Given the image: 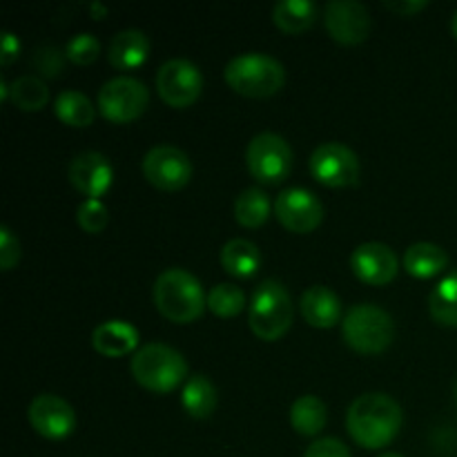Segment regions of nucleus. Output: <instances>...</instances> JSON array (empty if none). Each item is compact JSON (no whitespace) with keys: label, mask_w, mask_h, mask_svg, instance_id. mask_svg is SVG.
Masks as SVG:
<instances>
[{"label":"nucleus","mask_w":457,"mask_h":457,"mask_svg":"<svg viewBox=\"0 0 457 457\" xmlns=\"http://www.w3.org/2000/svg\"><path fill=\"white\" fill-rule=\"evenodd\" d=\"M402 409L386 393H364L346 413V428L364 449H384L402 428Z\"/></svg>","instance_id":"1"},{"label":"nucleus","mask_w":457,"mask_h":457,"mask_svg":"<svg viewBox=\"0 0 457 457\" xmlns=\"http://www.w3.org/2000/svg\"><path fill=\"white\" fill-rule=\"evenodd\" d=\"M156 311L174 324H192L204 315L208 297L204 286L186 268H168L154 281Z\"/></svg>","instance_id":"2"},{"label":"nucleus","mask_w":457,"mask_h":457,"mask_svg":"<svg viewBox=\"0 0 457 457\" xmlns=\"http://www.w3.org/2000/svg\"><path fill=\"white\" fill-rule=\"evenodd\" d=\"M226 83L237 94L248 98L275 96L286 83V67L268 54H239L226 65Z\"/></svg>","instance_id":"3"},{"label":"nucleus","mask_w":457,"mask_h":457,"mask_svg":"<svg viewBox=\"0 0 457 457\" xmlns=\"http://www.w3.org/2000/svg\"><path fill=\"white\" fill-rule=\"evenodd\" d=\"M132 375L152 393H172L187 375V361L179 351L161 342H150L132 357Z\"/></svg>","instance_id":"4"},{"label":"nucleus","mask_w":457,"mask_h":457,"mask_svg":"<svg viewBox=\"0 0 457 457\" xmlns=\"http://www.w3.org/2000/svg\"><path fill=\"white\" fill-rule=\"evenodd\" d=\"M293 299L281 281L266 279L250 299V330L263 342H277L293 324Z\"/></svg>","instance_id":"5"},{"label":"nucleus","mask_w":457,"mask_h":457,"mask_svg":"<svg viewBox=\"0 0 457 457\" xmlns=\"http://www.w3.org/2000/svg\"><path fill=\"white\" fill-rule=\"evenodd\" d=\"M342 333L353 351L361 355H379L395 339V324L384 308L357 303L344 317Z\"/></svg>","instance_id":"6"},{"label":"nucleus","mask_w":457,"mask_h":457,"mask_svg":"<svg viewBox=\"0 0 457 457\" xmlns=\"http://www.w3.org/2000/svg\"><path fill=\"white\" fill-rule=\"evenodd\" d=\"M245 165L250 177L263 186H277L293 170V150L279 134H257L245 147Z\"/></svg>","instance_id":"7"},{"label":"nucleus","mask_w":457,"mask_h":457,"mask_svg":"<svg viewBox=\"0 0 457 457\" xmlns=\"http://www.w3.org/2000/svg\"><path fill=\"white\" fill-rule=\"evenodd\" d=\"M150 103V92L145 83L132 76H116L107 80L98 92V110L112 123H129L137 120Z\"/></svg>","instance_id":"8"},{"label":"nucleus","mask_w":457,"mask_h":457,"mask_svg":"<svg viewBox=\"0 0 457 457\" xmlns=\"http://www.w3.org/2000/svg\"><path fill=\"white\" fill-rule=\"evenodd\" d=\"M201 89H204L201 70L186 58H172L156 71V92L161 101L168 103L170 107L186 110L192 103H196Z\"/></svg>","instance_id":"9"},{"label":"nucleus","mask_w":457,"mask_h":457,"mask_svg":"<svg viewBox=\"0 0 457 457\" xmlns=\"http://www.w3.org/2000/svg\"><path fill=\"white\" fill-rule=\"evenodd\" d=\"M311 172L326 187H351L360 181V159L348 145L321 143L311 154Z\"/></svg>","instance_id":"10"},{"label":"nucleus","mask_w":457,"mask_h":457,"mask_svg":"<svg viewBox=\"0 0 457 457\" xmlns=\"http://www.w3.org/2000/svg\"><path fill=\"white\" fill-rule=\"evenodd\" d=\"M143 177L163 192H177L192 179V161L183 150L174 145H156L145 154L141 163Z\"/></svg>","instance_id":"11"},{"label":"nucleus","mask_w":457,"mask_h":457,"mask_svg":"<svg viewBox=\"0 0 457 457\" xmlns=\"http://www.w3.org/2000/svg\"><path fill=\"white\" fill-rule=\"evenodd\" d=\"M275 214L286 230L308 235L324 221V205L303 187H288L275 201Z\"/></svg>","instance_id":"12"},{"label":"nucleus","mask_w":457,"mask_h":457,"mask_svg":"<svg viewBox=\"0 0 457 457\" xmlns=\"http://www.w3.org/2000/svg\"><path fill=\"white\" fill-rule=\"evenodd\" d=\"M324 22L333 40L342 45H360L370 36L369 9L357 0H333L324 7Z\"/></svg>","instance_id":"13"},{"label":"nucleus","mask_w":457,"mask_h":457,"mask_svg":"<svg viewBox=\"0 0 457 457\" xmlns=\"http://www.w3.org/2000/svg\"><path fill=\"white\" fill-rule=\"evenodd\" d=\"M27 415H29L31 428L47 440H65L76 428V413L71 404L54 393L36 395Z\"/></svg>","instance_id":"14"},{"label":"nucleus","mask_w":457,"mask_h":457,"mask_svg":"<svg viewBox=\"0 0 457 457\" xmlns=\"http://www.w3.org/2000/svg\"><path fill=\"white\" fill-rule=\"evenodd\" d=\"M70 183L85 195L87 199H101L114 181V170H112L110 159L101 152H80L70 163Z\"/></svg>","instance_id":"15"},{"label":"nucleus","mask_w":457,"mask_h":457,"mask_svg":"<svg viewBox=\"0 0 457 457\" xmlns=\"http://www.w3.org/2000/svg\"><path fill=\"white\" fill-rule=\"evenodd\" d=\"M351 268L360 281L369 286H386L397 277L400 263L386 244H361L353 250Z\"/></svg>","instance_id":"16"},{"label":"nucleus","mask_w":457,"mask_h":457,"mask_svg":"<svg viewBox=\"0 0 457 457\" xmlns=\"http://www.w3.org/2000/svg\"><path fill=\"white\" fill-rule=\"evenodd\" d=\"M94 351L101 353L103 357H125L137 351L138 346V330L129 321L110 320L103 321L92 333Z\"/></svg>","instance_id":"17"},{"label":"nucleus","mask_w":457,"mask_h":457,"mask_svg":"<svg viewBox=\"0 0 457 457\" xmlns=\"http://www.w3.org/2000/svg\"><path fill=\"white\" fill-rule=\"evenodd\" d=\"M299 308H302L306 324H311L312 328H333V326L339 324V317H342V302L326 286H311L302 295Z\"/></svg>","instance_id":"18"},{"label":"nucleus","mask_w":457,"mask_h":457,"mask_svg":"<svg viewBox=\"0 0 457 457\" xmlns=\"http://www.w3.org/2000/svg\"><path fill=\"white\" fill-rule=\"evenodd\" d=\"M150 54V40L141 29H123L110 40L107 58L120 71H129L141 67Z\"/></svg>","instance_id":"19"},{"label":"nucleus","mask_w":457,"mask_h":457,"mask_svg":"<svg viewBox=\"0 0 457 457\" xmlns=\"http://www.w3.org/2000/svg\"><path fill=\"white\" fill-rule=\"evenodd\" d=\"M446 266H449L446 250L436 244H428V241L413 244L404 253V270L411 277H418V279H428V277L440 275Z\"/></svg>","instance_id":"20"},{"label":"nucleus","mask_w":457,"mask_h":457,"mask_svg":"<svg viewBox=\"0 0 457 457\" xmlns=\"http://www.w3.org/2000/svg\"><path fill=\"white\" fill-rule=\"evenodd\" d=\"M221 266L228 275L248 279L262 268V253L248 239H232L221 248Z\"/></svg>","instance_id":"21"},{"label":"nucleus","mask_w":457,"mask_h":457,"mask_svg":"<svg viewBox=\"0 0 457 457\" xmlns=\"http://www.w3.org/2000/svg\"><path fill=\"white\" fill-rule=\"evenodd\" d=\"M272 21L284 34H303L317 21V4L311 0H281L272 9Z\"/></svg>","instance_id":"22"},{"label":"nucleus","mask_w":457,"mask_h":457,"mask_svg":"<svg viewBox=\"0 0 457 457\" xmlns=\"http://www.w3.org/2000/svg\"><path fill=\"white\" fill-rule=\"evenodd\" d=\"M181 404L190 418H210L217 409V388L205 375H192L186 386H183Z\"/></svg>","instance_id":"23"},{"label":"nucleus","mask_w":457,"mask_h":457,"mask_svg":"<svg viewBox=\"0 0 457 457\" xmlns=\"http://www.w3.org/2000/svg\"><path fill=\"white\" fill-rule=\"evenodd\" d=\"M326 420H328L326 404L315 395L297 397L290 409V424L303 437L320 436L326 427Z\"/></svg>","instance_id":"24"},{"label":"nucleus","mask_w":457,"mask_h":457,"mask_svg":"<svg viewBox=\"0 0 457 457\" xmlns=\"http://www.w3.org/2000/svg\"><path fill=\"white\" fill-rule=\"evenodd\" d=\"M54 112L70 128H89L96 119V110H94L92 101L83 92H76V89H65V92L58 94L56 103H54Z\"/></svg>","instance_id":"25"},{"label":"nucleus","mask_w":457,"mask_h":457,"mask_svg":"<svg viewBox=\"0 0 457 457\" xmlns=\"http://www.w3.org/2000/svg\"><path fill=\"white\" fill-rule=\"evenodd\" d=\"M431 317L442 326L457 328V270L446 275L428 297Z\"/></svg>","instance_id":"26"},{"label":"nucleus","mask_w":457,"mask_h":457,"mask_svg":"<svg viewBox=\"0 0 457 457\" xmlns=\"http://www.w3.org/2000/svg\"><path fill=\"white\" fill-rule=\"evenodd\" d=\"M9 101L22 112H38L49 103V89L38 76L25 74L9 85Z\"/></svg>","instance_id":"27"},{"label":"nucleus","mask_w":457,"mask_h":457,"mask_svg":"<svg viewBox=\"0 0 457 457\" xmlns=\"http://www.w3.org/2000/svg\"><path fill=\"white\" fill-rule=\"evenodd\" d=\"M270 217V199L259 187H248L235 201V219L244 228H262Z\"/></svg>","instance_id":"28"},{"label":"nucleus","mask_w":457,"mask_h":457,"mask_svg":"<svg viewBox=\"0 0 457 457\" xmlns=\"http://www.w3.org/2000/svg\"><path fill=\"white\" fill-rule=\"evenodd\" d=\"M208 308L221 320H230L245 308V293L235 284L214 286L208 293Z\"/></svg>","instance_id":"29"},{"label":"nucleus","mask_w":457,"mask_h":457,"mask_svg":"<svg viewBox=\"0 0 457 457\" xmlns=\"http://www.w3.org/2000/svg\"><path fill=\"white\" fill-rule=\"evenodd\" d=\"M76 219H79V226L83 228L89 235H98L107 228L110 223V212H107L105 204L101 199H85L83 204L79 205V212H76Z\"/></svg>","instance_id":"30"},{"label":"nucleus","mask_w":457,"mask_h":457,"mask_svg":"<svg viewBox=\"0 0 457 457\" xmlns=\"http://www.w3.org/2000/svg\"><path fill=\"white\" fill-rule=\"evenodd\" d=\"M65 58L67 54L61 52L58 47H52V45H43L34 52L31 56V67H36L40 76L45 79H56L61 76V71L65 70Z\"/></svg>","instance_id":"31"},{"label":"nucleus","mask_w":457,"mask_h":457,"mask_svg":"<svg viewBox=\"0 0 457 457\" xmlns=\"http://www.w3.org/2000/svg\"><path fill=\"white\" fill-rule=\"evenodd\" d=\"M65 54L71 62H76V65H89V62L96 61L98 54H101V43H98V38L94 34L83 31V34H76L74 38L67 43Z\"/></svg>","instance_id":"32"},{"label":"nucleus","mask_w":457,"mask_h":457,"mask_svg":"<svg viewBox=\"0 0 457 457\" xmlns=\"http://www.w3.org/2000/svg\"><path fill=\"white\" fill-rule=\"evenodd\" d=\"M21 262V241L7 226L0 228V268L12 270Z\"/></svg>","instance_id":"33"},{"label":"nucleus","mask_w":457,"mask_h":457,"mask_svg":"<svg viewBox=\"0 0 457 457\" xmlns=\"http://www.w3.org/2000/svg\"><path fill=\"white\" fill-rule=\"evenodd\" d=\"M303 457H351V451L342 440L335 437H321V440L312 442L306 449Z\"/></svg>","instance_id":"34"},{"label":"nucleus","mask_w":457,"mask_h":457,"mask_svg":"<svg viewBox=\"0 0 457 457\" xmlns=\"http://www.w3.org/2000/svg\"><path fill=\"white\" fill-rule=\"evenodd\" d=\"M384 7L388 9V12L397 13V16H413V13L422 12L424 7H427V0H386L384 3Z\"/></svg>","instance_id":"35"},{"label":"nucleus","mask_w":457,"mask_h":457,"mask_svg":"<svg viewBox=\"0 0 457 457\" xmlns=\"http://www.w3.org/2000/svg\"><path fill=\"white\" fill-rule=\"evenodd\" d=\"M18 52H21V43H18V38L12 34V31H4L0 62H3V65H12V62L18 58Z\"/></svg>","instance_id":"36"},{"label":"nucleus","mask_w":457,"mask_h":457,"mask_svg":"<svg viewBox=\"0 0 457 457\" xmlns=\"http://www.w3.org/2000/svg\"><path fill=\"white\" fill-rule=\"evenodd\" d=\"M89 12H92V16L96 18V21H103V18L107 16V7H103L101 3H92V4H89Z\"/></svg>","instance_id":"37"},{"label":"nucleus","mask_w":457,"mask_h":457,"mask_svg":"<svg viewBox=\"0 0 457 457\" xmlns=\"http://www.w3.org/2000/svg\"><path fill=\"white\" fill-rule=\"evenodd\" d=\"M451 29H453V36L457 38V12L453 13V21H451Z\"/></svg>","instance_id":"38"},{"label":"nucleus","mask_w":457,"mask_h":457,"mask_svg":"<svg viewBox=\"0 0 457 457\" xmlns=\"http://www.w3.org/2000/svg\"><path fill=\"white\" fill-rule=\"evenodd\" d=\"M379 457H402L400 453H382Z\"/></svg>","instance_id":"39"},{"label":"nucleus","mask_w":457,"mask_h":457,"mask_svg":"<svg viewBox=\"0 0 457 457\" xmlns=\"http://www.w3.org/2000/svg\"><path fill=\"white\" fill-rule=\"evenodd\" d=\"M455 404H457V384H455Z\"/></svg>","instance_id":"40"}]
</instances>
